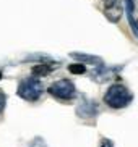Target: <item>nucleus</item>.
Instances as JSON below:
<instances>
[{
	"instance_id": "nucleus-1",
	"label": "nucleus",
	"mask_w": 138,
	"mask_h": 147,
	"mask_svg": "<svg viewBox=\"0 0 138 147\" xmlns=\"http://www.w3.org/2000/svg\"><path fill=\"white\" fill-rule=\"evenodd\" d=\"M132 99H133V95L122 84H112L104 95L106 104L111 108H124L132 102Z\"/></svg>"
},
{
	"instance_id": "nucleus-2",
	"label": "nucleus",
	"mask_w": 138,
	"mask_h": 147,
	"mask_svg": "<svg viewBox=\"0 0 138 147\" xmlns=\"http://www.w3.org/2000/svg\"><path fill=\"white\" fill-rule=\"evenodd\" d=\"M41 94H42V84L36 78L25 79L18 87V95L25 100H38Z\"/></svg>"
},
{
	"instance_id": "nucleus-3",
	"label": "nucleus",
	"mask_w": 138,
	"mask_h": 147,
	"mask_svg": "<svg viewBox=\"0 0 138 147\" xmlns=\"http://www.w3.org/2000/svg\"><path fill=\"white\" fill-rule=\"evenodd\" d=\"M49 94L57 97V99H60V100L72 99L75 95V86H73V82L68 81V79H60V81L54 82L49 87Z\"/></svg>"
},
{
	"instance_id": "nucleus-4",
	"label": "nucleus",
	"mask_w": 138,
	"mask_h": 147,
	"mask_svg": "<svg viewBox=\"0 0 138 147\" xmlns=\"http://www.w3.org/2000/svg\"><path fill=\"white\" fill-rule=\"evenodd\" d=\"M98 113H99V105H98V102H94V100L81 99V102H80L78 107H77V115L81 117V118L96 117Z\"/></svg>"
},
{
	"instance_id": "nucleus-5",
	"label": "nucleus",
	"mask_w": 138,
	"mask_h": 147,
	"mask_svg": "<svg viewBox=\"0 0 138 147\" xmlns=\"http://www.w3.org/2000/svg\"><path fill=\"white\" fill-rule=\"evenodd\" d=\"M122 13H124V7H122L120 0H109L107 3H106L104 15H106V18H107L109 21H112V23L120 21Z\"/></svg>"
},
{
	"instance_id": "nucleus-6",
	"label": "nucleus",
	"mask_w": 138,
	"mask_h": 147,
	"mask_svg": "<svg viewBox=\"0 0 138 147\" xmlns=\"http://www.w3.org/2000/svg\"><path fill=\"white\" fill-rule=\"evenodd\" d=\"M73 58H77L78 61H85V63H94V65H101L102 60L98 57H91V55H85V53H72Z\"/></svg>"
},
{
	"instance_id": "nucleus-7",
	"label": "nucleus",
	"mask_w": 138,
	"mask_h": 147,
	"mask_svg": "<svg viewBox=\"0 0 138 147\" xmlns=\"http://www.w3.org/2000/svg\"><path fill=\"white\" fill-rule=\"evenodd\" d=\"M51 71H52L51 65H38V66L33 68V74H34V76H47Z\"/></svg>"
},
{
	"instance_id": "nucleus-8",
	"label": "nucleus",
	"mask_w": 138,
	"mask_h": 147,
	"mask_svg": "<svg viewBox=\"0 0 138 147\" xmlns=\"http://www.w3.org/2000/svg\"><path fill=\"white\" fill-rule=\"evenodd\" d=\"M68 71L73 73V74H83L86 71V68H85V65H81V63H73V65L68 66Z\"/></svg>"
},
{
	"instance_id": "nucleus-9",
	"label": "nucleus",
	"mask_w": 138,
	"mask_h": 147,
	"mask_svg": "<svg viewBox=\"0 0 138 147\" xmlns=\"http://www.w3.org/2000/svg\"><path fill=\"white\" fill-rule=\"evenodd\" d=\"M29 147H47V146H46V142H44L42 138H34L29 142Z\"/></svg>"
},
{
	"instance_id": "nucleus-10",
	"label": "nucleus",
	"mask_w": 138,
	"mask_h": 147,
	"mask_svg": "<svg viewBox=\"0 0 138 147\" xmlns=\"http://www.w3.org/2000/svg\"><path fill=\"white\" fill-rule=\"evenodd\" d=\"M99 147H114V144H112V141H109V139H102Z\"/></svg>"
},
{
	"instance_id": "nucleus-11",
	"label": "nucleus",
	"mask_w": 138,
	"mask_h": 147,
	"mask_svg": "<svg viewBox=\"0 0 138 147\" xmlns=\"http://www.w3.org/2000/svg\"><path fill=\"white\" fill-rule=\"evenodd\" d=\"M3 107H5V95L0 92V112L3 110Z\"/></svg>"
},
{
	"instance_id": "nucleus-12",
	"label": "nucleus",
	"mask_w": 138,
	"mask_h": 147,
	"mask_svg": "<svg viewBox=\"0 0 138 147\" xmlns=\"http://www.w3.org/2000/svg\"><path fill=\"white\" fill-rule=\"evenodd\" d=\"M0 79H2V71H0Z\"/></svg>"
}]
</instances>
